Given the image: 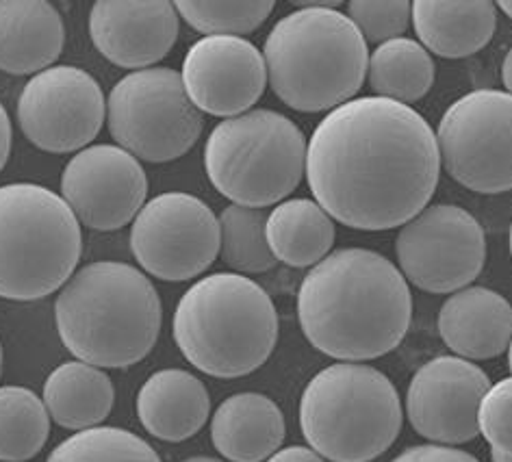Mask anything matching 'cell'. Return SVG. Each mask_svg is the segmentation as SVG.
Returning a JSON list of instances; mask_svg holds the SVG:
<instances>
[{
	"label": "cell",
	"instance_id": "1",
	"mask_svg": "<svg viewBox=\"0 0 512 462\" xmlns=\"http://www.w3.org/2000/svg\"><path fill=\"white\" fill-rule=\"evenodd\" d=\"M304 174L332 220L391 230L424 211L437 191V135L413 107L380 96L354 98L315 126Z\"/></svg>",
	"mask_w": 512,
	"mask_h": 462
},
{
	"label": "cell",
	"instance_id": "2",
	"mask_svg": "<svg viewBox=\"0 0 512 462\" xmlns=\"http://www.w3.org/2000/svg\"><path fill=\"white\" fill-rule=\"evenodd\" d=\"M298 319L304 337L322 354L341 363L374 361L406 337L413 295L387 256L341 248L304 276Z\"/></svg>",
	"mask_w": 512,
	"mask_h": 462
},
{
	"label": "cell",
	"instance_id": "3",
	"mask_svg": "<svg viewBox=\"0 0 512 462\" xmlns=\"http://www.w3.org/2000/svg\"><path fill=\"white\" fill-rule=\"evenodd\" d=\"M161 298L144 272L98 261L76 272L55 302L57 332L66 350L100 369L131 367L155 348Z\"/></svg>",
	"mask_w": 512,
	"mask_h": 462
},
{
	"label": "cell",
	"instance_id": "4",
	"mask_svg": "<svg viewBox=\"0 0 512 462\" xmlns=\"http://www.w3.org/2000/svg\"><path fill=\"white\" fill-rule=\"evenodd\" d=\"M263 59L280 102L302 113H330L361 92L369 48L350 16L302 7L274 24Z\"/></svg>",
	"mask_w": 512,
	"mask_h": 462
},
{
	"label": "cell",
	"instance_id": "5",
	"mask_svg": "<svg viewBox=\"0 0 512 462\" xmlns=\"http://www.w3.org/2000/svg\"><path fill=\"white\" fill-rule=\"evenodd\" d=\"M172 332L198 371L233 380L250 376L272 356L278 313L270 293L248 276L211 274L178 300Z\"/></svg>",
	"mask_w": 512,
	"mask_h": 462
},
{
	"label": "cell",
	"instance_id": "6",
	"mask_svg": "<svg viewBox=\"0 0 512 462\" xmlns=\"http://www.w3.org/2000/svg\"><path fill=\"white\" fill-rule=\"evenodd\" d=\"M402 402L382 371L337 363L306 384L300 428L311 449L328 462H371L402 430Z\"/></svg>",
	"mask_w": 512,
	"mask_h": 462
},
{
	"label": "cell",
	"instance_id": "7",
	"mask_svg": "<svg viewBox=\"0 0 512 462\" xmlns=\"http://www.w3.org/2000/svg\"><path fill=\"white\" fill-rule=\"evenodd\" d=\"M81 254V222L66 200L35 183L0 187V298H46L66 287Z\"/></svg>",
	"mask_w": 512,
	"mask_h": 462
},
{
	"label": "cell",
	"instance_id": "8",
	"mask_svg": "<svg viewBox=\"0 0 512 462\" xmlns=\"http://www.w3.org/2000/svg\"><path fill=\"white\" fill-rule=\"evenodd\" d=\"M211 185L239 207L267 209L298 189L306 170V137L272 109H252L217 124L204 146Z\"/></svg>",
	"mask_w": 512,
	"mask_h": 462
},
{
	"label": "cell",
	"instance_id": "9",
	"mask_svg": "<svg viewBox=\"0 0 512 462\" xmlns=\"http://www.w3.org/2000/svg\"><path fill=\"white\" fill-rule=\"evenodd\" d=\"M113 139L135 159L168 163L181 159L202 135V113L189 100L181 72L148 68L126 74L107 98Z\"/></svg>",
	"mask_w": 512,
	"mask_h": 462
},
{
	"label": "cell",
	"instance_id": "10",
	"mask_svg": "<svg viewBox=\"0 0 512 462\" xmlns=\"http://www.w3.org/2000/svg\"><path fill=\"white\" fill-rule=\"evenodd\" d=\"M441 163L458 185L478 194L512 189V96L476 89L443 113L437 128Z\"/></svg>",
	"mask_w": 512,
	"mask_h": 462
},
{
	"label": "cell",
	"instance_id": "11",
	"mask_svg": "<svg viewBox=\"0 0 512 462\" xmlns=\"http://www.w3.org/2000/svg\"><path fill=\"white\" fill-rule=\"evenodd\" d=\"M131 252L144 272L159 280H191L220 256V220L196 196L159 194L133 220Z\"/></svg>",
	"mask_w": 512,
	"mask_h": 462
},
{
	"label": "cell",
	"instance_id": "12",
	"mask_svg": "<svg viewBox=\"0 0 512 462\" xmlns=\"http://www.w3.org/2000/svg\"><path fill=\"white\" fill-rule=\"evenodd\" d=\"M395 254L406 282L428 293H456L484 269L486 235L469 211L432 204L402 226Z\"/></svg>",
	"mask_w": 512,
	"mask_h": 462
},
{
	"label": "cell",
	"instance_id": "13",
	"mask_svg": "<svg viewBox=\"0 0 512 462\" xmlns=\"http://www.w3.org/2000/svg\"><path fill=\"white\" fill-rule=\"evenodd\" d=\"M107 118L102 87L92 74L74 66H53L24 85L18 98V124L35 148L68 154L87 148Z\"/></svg>",
	"mask_w": 512,
	"mask_h": 462
},
{
	"label": "cell",
	"instance_id": "14",
	"mask_svg": "<svg viewBox=\"0 0 512 462\" xmlns=\"http://www.w3.org/2000/svg\"><path fill=\"white\" fill-rule=\"evenodd\" d=\"M146 196L142 163L120 146L83 148L61 174V198L76 220L102 233L131 224L144 209Z\"/></svg>",
	"mask_w": 512,
	"mask_h": 462
},
{
	"label": "cell",
	"instance_id": "15",
	"mask_svg": "<svg viewBox=\"0 0 512 462\" xmlns=\"http://www.w3.org/2000/svg\"><path fill=\"white\" fill-rule=\"evenodd\" d=\"M491 380L476 363L437 356L408 384L406 415L415 432L432 443L460 445L480 434L478 410Z\"/></svg>",
	"mask_w": 512,
	"mask_h": 462
},
{
	"label": "cell",
	"instance_id": "16",
	"mask_svg": "<svg viewBox=\"0 0 512 462\" xmlns=\"http://www.w3.org/2000/svg\"><path fill=\"white\" fill-rule=\"evenodd\" d=\"M181 79L200 113L237 118L265 92L267 68L259 48L243 37H202L187 50Z\"/></svg>",
	"mask_w": 512,
	"mask_h": 462
},
{
	"label": "cell",
	"instance_id": "17",
	"mask_svg": "<svg viewBox=\"0 0 512 462\" xmlns=\"http://www.w3.org/2000/svg\"><path fill=\"white\" fill-rule=\"evenodd\" d=\"M89 35L113 66L148 70L170 55L178 40V14L170 0H98Z\"/></svg>",
	"mask_w": 512,
	"mask_h": 462
},
{
	"label": "cell",
	"instance_id": "18",
	"mask_svg": "<svg viewBox=\"0 0 512 462\" xmlns=\"http://www.w3.org/2000/svg\"><path fill=\"white\" fill-rule=\"evenodd\" d=\"M439 335L460 358L491 361L510 345L512 306L493 289L465 287L441 306Z\"/></svg>",
	"mask_w": 512,
	"mask_h": 462
},
{
	"label": "cell",
	"instance_id": "19",
	"mask_svg": "<svg viewBox=\"0 0 512 462\" xmlns=\"http://www.w3.org/2000/svg\"><path fill=\"white\" fill-rule=\"evenodd\" d=\"M66 29L46 0H0V70L14 76L40 74L63 53Z\"/></svg>",
	"mask_w": 512,
	"mask_h": 462
},
{
	"label": "cell",
	"instance_id": "20",
	"mask_svg": "<svg viewBox=\"0 0 512 462\" xmlns=\"http://www.w3.org/2000/svg\"><path fill=\"white\" fill-rule=\"evenodd\" d=\"M209 413L207 387L185 369H161L137 393V417L142 426L168 443H181L198 434Z\"/></svg>",
	"mask_w": 512,
	"mask_h": 462
},
{
	"label": "cell",
	"instance_id": "21",
	"mask_svg": "<svg viewBox=\"0 0 512 462\" xmlns=\"http://www.w3.org/2000/svg\"><path fill=\"white\" fill-rule=\"evenodd\" d=\"M285 417L274 400L261 393L228 397L211 419V441L230 462H263L285 441Z\"/></svg>",
	"mask_w": 512,
	"mask_h": 462
},
{
	"label": "cell",
	"instance_id": "22",
	"mask_svg": "<svg viewBox=\"0 0 512 462\" xmlns=\"http://www.w3.org/2000/svg\"><path fill=\"white\" fill-rule=\"evenodd\" d=\"M497 5L489 0H415L413 27L421 46L445 59H465L491 42Z\"/></svg>",
	"mask_w": 512,
	"mask_h": 462
},
{
	"label": "cell",
	"instance_id": "23",
	"mask_svg": "<svg viewBox=\"0 0 512 462\" xmlns=\"http://www.w3.org/2000/svg\"><path fill=\"white\" fill-rule=\"evenodd\" d=\"M115 391L100 367L83 361L59 365L44 382L48 415L66 430H89L111 415Z\"/></svg>",
	"mask_w": 512,
	"mask_h": 462
},
{
	"label": "cell",
	"instance_id": "24",
	"mask_svg": "<svg viewBox=\"0 0 512 462\" xmlns=\"http://www.w3.org/2000/svg\"><path fill=\"white\" fill-rule=\"evenodd\" d=\"M265 237L274 259L289 267H315L335 243L332 217L315 200L291 198L267 215Z\"/></svg>",
	"mask_w": 512,
	"mask_h": 462
},
{
	"label": "cell",
	"instance_id": "25",
	"mask_svg": "<svg viewBox=\"0 0 512 462\" xmlns=\"http://www.w3.org/2000/svg\"><path fill=\"white\" fill-rule=\"evenodd\" d=\"M437 76V66L428 50L411 37L384 42L369 55L367 81L380 98L411 107L424 98Z\"/></svg>",
	"mask_w": 512,
	"mask_h": 462
},
{
	"label": "cell",
	"instance_id": "26",
	"mask_svg": "<svg viewBox=\"0 0 512 462\" xmlns=\"http://www.w3.org/2000/svg\"><path fill=\"white\" fill-rule=\"evenodd\" d=\"M50 436L44 400L31 389L0 387V462H27L42 452Z\"/></svg>",
	"mask_w": 512,
	"mask_h": 462
},
{
	"label": "cell",
	"instance_id": "27",
	"mask_svg": "<svg viewBox=\"0 0 512 462\" xmlns=\"http://www.w3.org/2000/svg\"><path fill=\"white\" fill-rule=\"evenodd\" d=\"M220 220V256L235 274H265L278 263L265 237L267 213L230 204Z\"/></svg>",
	"mask_w": 512,
	"mask_h": 462
},
{
	"label": "cell",
	"instance_id": "28",
	"mask_svg": "<svg viewBox=\"0 0 512 462\" xmlns=\"http://www.w3.org/2000/svg\"><path fill=\"white\" fill-rule=\"evenodd\" d=\"M48 462H163L137 434L100 426L76 432L48 456Z\"/></svg>",
	"mask_w": 512,
	"mask_h": 462
},
{
	"label": "cell",
	"instance_id": "29",
	"mask_svg": "<svg viewBox=\"0 0 512 462\" xmlns=\"http://www.w3.org/2000/svg\"><path fill=\"white\" fill-rule=\"evenodd\" d=\"M176 14L181 16L191 29L204 37L226 35L243 37L250 35L272 16V0H235V3H198V0H178L174 3Z\"/></svg>",
	"mask_w": 512,
	"mask_h": 462
},
{
	"label": "cell",
	"instance_id": "30",
	"mask_svg": "<svg viewBox=\"0 0 512 462\" xmlns=\"http://www.w3.org/2000/svg\"><path fill=\"white\" fill-rule=\"evenodd\" d=\"M350 20L367 44H384L404 37L413 20V3L408 0H352Z\"/></svg>",
	"mask_w": 512,
	"mask_h": 462
},
{
	"label": "cell",
	"instance_id": "31",
	"mask_svg": "<svg viewBox=\"0 0 512 462\" xmlns=\"http://www.w3.org/2000/svg\"><path fill=\"white\" fill-rule=\"evenodd\" d=\"M478 430L493 452L512 456V376L493 384L482 397Z\"/></svg>",
	"mask_w": 512,
	"mask_h": 462
},
{
	"label": "cell",
	"instance_id": "32",
	"mask_svg": "<svg viewBox=\"0 0 512 462\" xmlns=\"http://www.w3.org/2000/svg\"><path fill=\"white\" fill-rule=\"evenodd\" d=\"M391 462H480L469 452L447 445H417L408 447L400 456H395Z\"/></svg>",
	"mask_w": 512,
	"mask_h": 462
},
{
	"label": "cell",
	"instance_id": "33",
	"mask_svg": "<svg viewBox=\"0 0 512 462\" xmlns=\"http://www.w3.org/2000/svg\"><path fill=\"white\" fill-rule=\"evenodd\" d=\"M265 462H326V458L319 456L311 447L291 445L285 449H278V452L267 458Z\"/></svg>",
	"mask_w": 512,
	"mask_h": 462
},
{
	"label": "cell",
	"instance_id": "34",
	"mask_svg": "<svg viewBox=\"0 0 512 462\" xmlns=\"http://www.w3.org/2000/svg\"><path fill=\"white\" fill-rule=\"evenodd\" d=\"M9 152H11V120L7 115V109L0 102V172L9 161Z\"/></svg>",
	"mask_w": 512,
	"mask_h": 462
},
{
	"label": "cell",
	"instance_id": "35",
	"mask_svg": "<svg viewBox=\"0 0 512 462\" xmlns=\"http://www.w3.org/2000/svg\"><path fill=\"white\" fill-rule=\"evenodd\" d=\"M502 81H504V87L508 89V94L512 96V46L504 57V63H502Z\"/></svg>",
	"mask_w": 512,
	"mask_h": 462
},
{
	"label": "cell",
	"instance_id": "36",
	"mask_svg": "<svg viewBox=\"0 0 512 462\" xmlns=\"http://www.w3.org/2000/svg\"><path fill=\"white\" fill-rule=\"evenodd\" d=\"M499 9L504 11V14L512 20V0H499V5H497Z\"/></svg>",
	"mask_w": 512,
	"mask_h": 462
},
{
	"label": "cell",
	"instance_id": "37",
	"mask_svg": "<svg viewBox=\"0 0 512 462\" xmlns=\"http://www.w3.org/2000/svg\"><path fill=\"white\" fill-rule=\"evenodd\" d=\"M183 462H222V460L211 458V456H191V458H187Z\"/></svg>",
	"mask_w": 512,
	"mask_h": 462
},
{
	"label": "cell",
	"instance_id": "38",
	"mask_svg": "<svg viewBox=\"0 0 512 462\" xmlns=\"http://www.w3.org/2000/svg\"><path fill=\"white\" fill-rule=\"evenodd\" d=\"M491 458H493V462H512V456H504L499 452H493V449H491Z\"/></svg>",
	"mask_w": 512,
	"mask_h": 462
},
{
	"label": "cell",
	"instance_id": "39",
	"mask_svg": "<svg viewBox=\"0 0 512 462\" xmlns=\"http://www.w3.org/2000/svg\"><path fill=\"white\" fill-rule=\"evenodd\" d=\"M508 369L512 374V339H510V345H508Z\"/></svg>",
	"mask_w": 512,
	"mask_h": 462
},
{
	"label": "cell",
	"instance_id": "40",
	"mask_svg": "<svg viewBox=\"0 0 512 462\" xmlns=\"http://www.w3.org/2000/svg\"><path fill=\"white\" fill-rule=\"evenodd\" d=\"M0 374H3V345H0Z\"/></svg>",
	"mask_w": 512,
	"mask_h": 462
},
{
	"label": "cell",
	"instance_id": "41",
	"mask_svg": "<svg viewBox=\"0 0 512 462\" xmlns=\"http://www.w3.org/2000/svg\"><path fill=\"white\" fill-rule=\"evenodd\" d=\"M508 243H510V256H512V224H510V235H508Z\"/></svg>",
	"mask_w": 512,
	"mask_h": 462
}]
</instances>
